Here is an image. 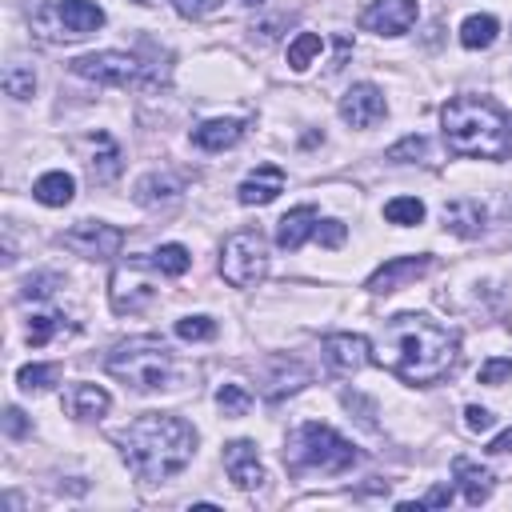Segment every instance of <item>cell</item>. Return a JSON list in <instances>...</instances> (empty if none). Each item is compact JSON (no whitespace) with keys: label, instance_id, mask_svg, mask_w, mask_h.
Listing matches in <instances>:
<instances>
[{"label":"cell","instance_id":"obj_1","mask_svg":"<svg viewBox=\"0 0 512 512\" xmlns=\"http://www.w3.org/2000/svg\"><path fill=\"white\" fill-rule=\"evenodd\" d=\"M376 360L408 384H436L440 376H448L456 368L460 336L424 312H400V316L384 320Z\"/></svg>","mask_w":512,"mask_h":512},{"label":"cell","instance_id":"obj_2","mask_svg":"<svg viewBox=\"0 0 512 512\" xmlns=\"http://www.w3.org/2000/svg\"><path fill=\"white\" fill-rule=\"evenodd\" d=\"M120 456L136 480H168L188 468L196 452V428L176 412H144L124 432H116Z\"/></svg>","mask_w":512,"mask_h":512},{"label":"cell","instance_id":"obj_3","mask_svg":"<svg viewBox=\"0 0 512 512\" xmlns=\"http://www.w3.org/2000/svg\"><path fill=\"white\" fill-rule=\"evenodd\" d=\"M440 132L444 144L460 156H476V160L508 156V116L488 96H452L440 108Z\"/></svg>","mask_w":512,"mask_h":512},{"label":"cell","instance_id":"obj_4","mask_svg":"<svg viewBox=\"0 0 512 512\" xmlns=\"http://www.w3.org/2000/svg\"><path fill=\"white\" fill-rule=\"evenodd\" d=\"M356 460H360V448L352 440H344L332 424H320V420H304L284 444V464L296 476H304V472L336 476V472H348Z\"/></svg>","mask_w":512,"mask_h":512},{"label":"cell","instance_id":"obj_5","mask_svg":"<svg viewBox=\"0 0 512 512\" xmlns=\"http://www.w3.org/2000/svg\"><path fill=\"white\" fill-rule=\"evenodd\" d=\"M104 368L132 384L136 392H152V388H164L172 380V352L160 336H136V340H124L108 352Z\"/></svg>","mask_w":512,"mask_h":512},{"label":"cell","instance_id":"obj_6","mask_svg":"<svg viewBox=\"0 0 512 512\" xmlns=\"http://www.w3.org/2000/svg\"><path fill=\"white\" fill-rule=\"evenodd\" d=\"M220 276L232 288H256L268 276V240L256 228H240L220 244Z\"/></svg>","mask_w":512,"mask_h":512},{"label":"cell","instance_id":"obj_7","mask_svg":"<svg viewBox=\"0 0 512 512\" xmlns=\"http://www.w3.org/2000/svg\"><path fill=\"white\" fill-rule=\"evenodd\" d=\"M32 24L48 40H80V36L104 28V8L92 0H52V4L36 8Z\"/></svg>","mask_w":512,"mask_h":512},{"label":"cell","instance_id":"obj_8","mask_svg":"<svg viewBox=\"0 0 512 512\" xmlns=\"http://www.w3.org/2000/svg\"><path fill=\"white\" fill-rule=\"evenodd\" d=\"M72 72L84 76V80H96V84H112V88H128V84H144L148 80L144 76V64L132 52H116V48L76 56L72 60Z\"/></svg>","mask_w":512,"mask_h":512},{"label":"cell","instance_id":"obj_9","mask_svg":"<svg viewBox=\"0 0 512 512\" xmlns=\"http://www.w3.org/2000/svg\"><path fill=\"white\" fill-rule=\"evenodd\" d=\"M148 264H152L148 256H132V260L116 264V272H112V288H108L112 312H120V316H124V312L136 316V312H144V308L156 300V288H152V280L144 276Z\"/></svg>","mask_w":512,"mask_h":512},{"label":"cell","instance_id":"obj_10","mask_svg":"<svg viewBox=\"0 0 512 512\" xmlns=\"http://www.w3.org/2000/svg\"><path fill=\"white\" fill-rule=\"evenodd\" d=\"M60 240H64V248H72L76 256H88V260H112L124 248V232L104 220H80Z\"/></svg>","mask_w":512,"mask_h":512},{"label":"cell","instance_id":"obj_11","mask_svg":"<svg viewBox=\"0 0 512 512\" xmlns=\"http://www.w3.org/2000/svg\"><path fill=\"white\" fill-rule=\"evenodd\" d=\"M428 272H432V256H428V252H416V256H388V260L364 280V288L376 292V296H388V292H396V288H404V284H412V280H420V276H428Z\"/></svg>","mask_w":512,"mask_h":512},{"label":"cell","instance_id":"obj_12","mask_svg":"<svg viewBox=\"0 0 512 512\" xmlns=\"http://www.w3.org/2000/svg\"><path fill=\"white\" fill-rule=\"evenodd\" d=\"M416 16H420L416 0H372L360 12V28L376 36H404L416 24Z\"/></svg>","mask_w":512,"mask_h":512},{"label":"cell","instance_id":"obj_13","mask_svg":"<svg viewBox=\"0 0 512 512\" xmlns=\"http://www.w3.org/2000/svg\"><path fill=\"white\" fill-rule=\"evenodd\" d=\"M388 116V104H384V92L368 80L352 84L344 96H340V120L352 124V128H372Z\"/></svg>","mask_w":512,"mask_h":512},{"label":"cell","instance_id":"obj_14","mask_svg":"<svg viewBox=\"0 0 512 512\" xmlns=\"http://www.w3.org/2000/svg\"><path fill=\"white\" fill-rule=\"evenodd\" d=\"M224 472H228V480H232L240 492H256V488L268 480V472H264L260 452H256L252 440H228V444H224Z\"/></svg>","mask_w":512,"mask_h":512},{"label":"cell","instance_id":"obj_15","mask_svg":"<svg viewBox=\"0 0 512 512\" xmlns=\"http://www.w3.org/2000/svg\"><path fill=\"white\" fill-rule=\"evenodd\" d=\"M324 360L332 372H360L372 360V344L368 336H356V332H332L324 336Z\"/></svg>","mask_w":512,"mask_h":512},{"label":"cell","instance_id":"obj_16","mask_svg":"<svg viewBox=\"0 0 512 512\" xmlns=\"http://www.w3.org/2000/svg\"><path fill=\"white\" fill-rule=\"evenodd\" d=\"M280 192H284V168H276V164H260L256 172H248V176L240 180L236 200H240L244 208H260V204H272Z\"/></svg>","mask_w":512,"mask_h":512},{"label":"cell","instance_id":"obj_17","mask_svg":"<svg viewBox=\"0 0 512 512\" xmlns=\"http://www.w3.org/2000/svg\"><path fill=\"white\" fill-rule=\"evenodd\" d=\"M316 224H320V212H316L312 204H300V208L284 212L280 224H276V248H284V252H300L304 240L316 236Z\"/></svg>","mask_w":512,"mask_h":512},{"label":"cell","instance_id":"obj_18","mask_svg":"<svg viewBox=\"0 0 512 512\" xmlns=\"http://www.w3.org/2000/svg\"><path fill=\"white\" fill-rule=\"evenodd\" d=\"M452 480L464 488V500H468L472 508L484 504V500L492 496V488H496V472L484 468V464H476V460H468V456H456V460H452Z\"/></svg>","mask_w":512,"mask_h":512},{"label":"cell","instance_id":"obj_19","mask_svg":"<svg viewBox=\"0 0 512 512\" xmlns=\"http://www.w3.org/2000/svg\"><path fill=\"white\" fill-rule=\"evenodd\" d=\"M244 132H248L244 120H236V116H216V120H204L200 128H192V144L204 148V152H224V148L240 144Z\"/></svg>","mask_w":512,"mask_h":512},{"label":"cell","instance_id":"obj_20","mask_svg":"<svg viewBox=\"0 0 512 512\" xmlns=\"http://www.w3.org/2000/svg\"><path fill=\"white\" fill-rule=\"evenodd\" d=\"M180 192H184V180L180 176H172V172H148V176L136 180L132 200L144 204V208H164V204L180 200Z\"/></svg>","mask_w":512,"mask_h":512},{"label":"cell","instance_id":"obj_21","mask_svg":"<svg viewBox=\"0 0 512 512\" xmlns=\"http://www.w3.org/2000/svg\"><path fill=\"white\" fill-rule=\"evenodd\" d=\"M108 408H112V396L100 384H72L64 392V412L76 420H100Z\"/></svg>","mask_w":512,"mask_h":512},{"label":"cell","instance_id":"obj_22","mask_svg":"<svg viewBox=\"0 0 512 512\" xmlns=\"http://www.w3.org/2000/svg\"><path fill=\"white\" fill-rule=\"evenodd\" d=\"M440 216H444V228L456 232V236H464V240H472V236L484 232V208H480V200H468V196L448 200Z\"/></svg>","mask_w":512,"mask_h":512},{"label":"cell","instance_id":"obj_23","mask_svg":"<svg viewBox=\"0 0 512 512\" xmlns=\"http://www.w3.org/2000/svg\"><path fill=\"white\" fill-rule=\"evenodd\" d=\"M32 196H36L40 204H48V208H64V204H72V196H76V176L64 172V168H52V172H44V176L32 184Z\"/></svg>","mask_w":512,"mask_h":512},{"label":"cell","instance_id":"obj_24","mask_svg":"<svg viewBox=\"0 0 512 512\" xmlns=\"http://www.w3.org/2000/svg\"><path fill=\"white\" fill-rule=\"evenodd\" d=\"M496 36H500V20H496V16H488V12L468 16V20L460 24V44H464L468 52L492 48V44H496Z\"/></svg>","mask_w":512,"mask_h":512},{"label":"cell","instance_id":"obj_25","mask_svg":"<svg viewBox=\"0 0 512 512\" xmlns=\"http://www.w3.org/2000/svg\"><path fill=\"white\" fill-rule=\"evenodd\" d=\"M92 140L100 144V152H92L88 172H92V180H96V184H108V180H116V176H120V148L112 144V136H108V132H92Z\"/></svg>","mask_w":512,"mask_h":512},{"label":"cell","instance_id":"obj_26","mask_svg":"<svg viewBox=\"0 0 512 512\" xmlns=\"http://www.w3.org/2000/svg\"><path fill=\"white\" fill-rule=\"evenodd\" d=\"M148 260L160 276H184L192 268V252L184 244H160L156 252H148Z\"/></svg>","mask_w":512,"mask_h":512},{"label":"cell","instance_id":"obj_27","mask_svg":"<svg viewBox=\"0 0 512 512\" xmlns=\"http://www.w3.org/2000/svg\"><path fill=\"white\" fill-rule=\"evenodd\" d=\"M384 160H392V164H424V160H432V144H428V136H404V140H396L388 152H384Z\"/></svg>","mask_w":512,"mask_h":512},{"label":"cell","instance_id":"obj_28","mask_svg":"<svg viewBox=\"0 0 512 512\" xmlns=\"http://www.w3.org/2000/svg\"><path fill=\"white\" fill-rule=\"evenodd\" d=\"M424 200H416V196H392L388 204H384V220L388 224H400V228H412V224H424Z\"/></svg>","mask_w":512,"mask_h":512},{"label":"cell","instance_id":"obj_29","mask_svg":"<svg viewBox=\"0 0 512 512\" xmlns=\"http://www.w3.org/2000/svg\"><path fill=\"white\" fill-rule=\"evenodd\" d=\"M276 368H280V376L268 380V400H280V396L308 384V368H300L296 360H276Z\"/></svg>","mask_w":512,"mask_h":512},{"label":"cell","instance_id":"obj_30","mask_svg":"<svg viewBox=\"0 0 512 512\" xmlns=\"http://www.w3.org/2000/svg\"><path fill=\"white\" fill-rule=\"evenodd\" d=\"M320 48H324L320 32H300V36L288 44V68H292V72H304V68L320 56Z\"/></svg>","mask_w":512,"mask_h":512},{"label":"cell","instance_id":"obj_31","mask_svg":"<svg viewBox=\"0 0 512 512\" xmlns=\"http://www.w3.org/2000/svg\"><path fill=\"white\" fill-rule=\"evenodd\" d=\"M60 380V364H24L20 372H16V384L24 388V392H44V388H52Z\"/></svg>","mask_w":512,"mask_h":512},{"label":"cell","instance_id":"obj_32","mask_svg":"<svg viewBox=\"0 0 512 512\" xmlns=\"http://www.w3.org/2000/svg\"><path fill=\"white\" fill-rule=\"evenodd\" d=\"M4 92H8L12 100H28V96L36 92V72H32V64H12V68H4Z\"/></svg>","mask_w":512,"mask_h":512},{"label":"cell","instance_id":"obj_33","mask_svg":"<svg viewBox=\"0 0 512 512\" xmlns=\"http://www.w3.org/2000/svg\"><path fill=\"white\" fill-rule=\"evenodd\" d=\"M216 408H220L224 416H244V412L252 408V392H248L244 384H220V388H216Z\"/></svg>","mask_w":512,"mask_h":512},{"label":"cell","instance_id":"obj_34","mask_svg":"<svg viewBox=\"0 0 512 512\" xmlns=\"http://www.w3.org/2000/svg\"><path fill=\"white\" fill-rule=\"evenodd\" d=\"M176 336L196 344V340H212L216 336V320L212 316H180L176 320Z\"/></svg>","mask_w":512,"mask_h":512},{"label":"cell","instance_id":"obj_35","mask_svg":"<svg viewBox=\"0 0 512 512\" xmlns=\"http://www.w3.org/2000/svg\"><path fill=\"white\" fill-rule=\"evenodd\" d=\"M56 328H64V320H60V316H48V312H40V316H32V324H28V344H32V348H40V344H48Z\"/></svg>","mask_w":512,"mask_h":512},{"label":"cell","instance_id":"obj_36","mask_svg":"<svg viewBox=\"0 0 512 512\" xmlns=\"http://www.w3.org/2000/svg\"><path fill=\"white\" fill-rule=\"evenodd\" d=\"M476 380H480V384L512 380V360H508V356H492V360H484V364H480V372H476Z\"/></svg>","mask_w":512,"mask_h":512},{"label":"cell","instance_id":"obj_37","mask_svg":"<svg viewBox=\"0 0 512 512\" xmlns=\"http://www.w3.org/2000/svg\"><path fill=\"white\" fill-rule=\"evenodd\" d=\"M312 240H320V248H340V244L348 240V228H344L340 220H320Z\"/></svg>","mask_w":512,"mask_h":512},{"label":"cell","instance_id":"obj_38","mask_svg":"<svg viewBox=\"0 0 512 512\" xmlns=\"http://www.w3.org/2000/svg\"><path fill=\"white\" fill-rule=\"evenodd\" d=\"M184 20H200V16H208V12H216L224 0H168Z\"/></svg>","mask_w":512,"mask_h":512},{"label":"cell","instance_id":"obj_39","mask_svg":"<svg viewBox=\"0 0 512 512\" xmlns=\"http://www.w3.org/2000/svg\"><path fill=\"white\" fill-rule=\"evenodd\" d=\"M492 420H496V416H492L488 408H480V404H468V408H464V428H468V432H488Z\"/></svg>","mask_w":512,"mask_h":512},{"label":"cell","instance_id":"obj_40","mask_svg":"<svg viewBox=\"0 0 512 512\" xmlns=\"http://www.w3.org/2000/svg\"><path fill=\"white\" fill-rule=\"evenodd\" d=\"M52 284H56V276H28V284H24V300H32V296H48L52 292Z\"/></svg>","mask_w":512,"mask_h":512},{"label":"cell","instance_id":"obj_41","mask_svg":"<svg viewBox=\"0 0 512 512\" xmlns=\"http://www.w3.org/2000/svg\"><path fill=\"white\" fill-rule=\"evenodd\" d=\"M452 504V484H436L424 500H420V508H448Z\"/></svg>","mask_w":512,"mask_h":512},{"label":"cell","instance_id":"obj_42","mask_svg":"<svg viewBox=\"0 0 512 512\" xmlns=\"http://www.w3.org/2000/svg\"><path fill=\"white\" fill-rule=\"evenodd\" d=\"M4 432H8V436H24V432H28V420H24L20 408H4Z\"/></svg>","mask_w":512,"mask_h":512},{"label":"cell","instance_id":"obj_43","mask_svg":"<svg viewBox=\"0 0 512 512\" xmlns=\"http://www.w3.org/2000/svg\"><path fill=\"white\" fill-rule=\"evenodd\" d=\"M488 452H492V456H512V428H504L500 436H492Z\"/></svg>","mask_w":512,"mask_h":512},{"label":"cell","instance_id":"obj_44","mask_svg":"<svg viewBox=\"0 0 512 512\" xmlns=\"http://www.w3.org/2000/svg\"><path fill=\"white\" fill-rule=\"evenodd\" d=\"M244 4H248V8H256V4H264V0H244Z\"/></svg>","mask_w":512,"mask_h":512},{"label":"cell","instance_id":"obj_45","mask_svg":"<svg viewBox=\"0 0 512 512\" xmlns=\"http://www.w3.org/2000/svg\"><path fill=\"white\" fill-rule=\"evenodd\" d=\"M508 152H512V124H508Z\"/></svg>","mask_w":512,"mask_h":512}]
</instances>
